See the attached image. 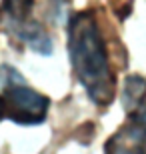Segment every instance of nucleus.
<instances>
[{
    "mask_svg": "<svg viewBox=\"0 0 146 154\" xmlns=\"http://www.w3.org/2000/svg\"><path fill=\"white\" fill-rule=\"evenodd\" d=\"M68 54L74 74L86 90L88 98L98 106L114 100L116 76L110 66L106 40L92 10L76 12L68 20Z\"/></svg>",
    "mask_w": 146,
    "mask_h": 154,
    "instance_id": "nucleus-1",
    "label": "nucleus"
},
{
    "mask_svg": "<svg viewBox=\"0 0 146 154\" xmlns=\"http://www.w3.org/2000/svg\"><path fill=\"white\" fill-rule=\"evenodd\" d=\"M106 154H146V122L128 120L106 142Z\"/></svg>",
    "mask_w": 146,
    "mask_h": 154,
    "instance_id": "nucleus-4",
    "label": "nucleus"
},
{
    "mask_svg": "<svg viewBox=\"0 0 146 154\" xmlns=\"http://www.w3.org/2000/svg\"><path fill=\"white\" fill-rule=\"evenodd\" d=\"M6 118V102H4V96L0 94V120Z\"/></svg>",
    "mask_w": 146,
    "mask_h": 154,
    "instance_id": "nucleus-5",
    "label": "nucleus"
},
{
    "mask_svg": "<svg viewBox=\"0 0 146 154\" xmlns=\"http://www.w3.org/2000/svg\"><path fill=\"white\" fill-rule=\"evenodd\" d=\"M4 80V102H6V118L18 124H40L48 114L50 100L30 88L24 78L14 68L6 66Z\"/></svg>",
    "mask_w": 146,
    "mask_h": 154,
    "instance_id": "nucleus-2",
    "label": "nucleus"
},
{
    "mask_svg": "<svg viewBox=\"0 0 146 154\" xmlns=\"http://www.w3.org/2000/svg\"><path fill=\"white\" fill-rule=\"evenodd\" d=\"M32 4L34 0H2L0 22L6 32L14 34L20 42L46 56L52 52V38L32 18Z\"/></svg>",
    "mask_w": 146,
    "mask_h": 154,
    "instance_id": "nucleus-3",
    "label": "nucleus"
}]
</instances>
